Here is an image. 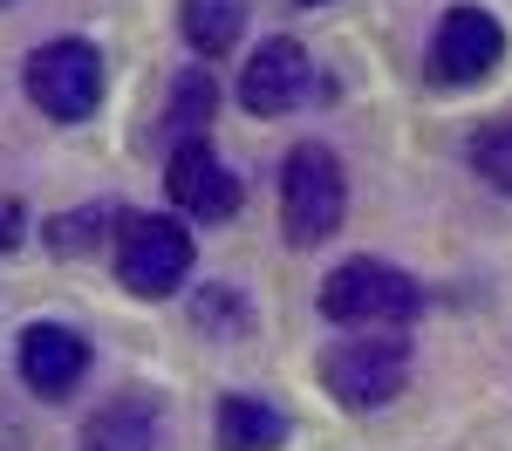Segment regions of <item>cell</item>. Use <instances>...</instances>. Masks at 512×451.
Returning <instances> with one entry per match:
<instances>
[{"mask_svg": "<svg viewBox=\"0 0 512 451\" xmlns=\"http://www.w3.org/2000/svg\"><path fill=\"white\" fill-rule=\"evenodd\" d=\"M0 7H7V0H0Z\"/></svg>", "mask_w": 512, "mask_h": 451, "instance_id": "obj_19", "label": "cell"}, {"mask_svg": "<svg viewBox=\"0 0 512 451\" xmlns=\"http://www.w3.org/2000/svg\"><path fill=\"white\" fill-rule=\"evenodd\" d=\"M472 171L485 178V185H499V192H512V117L492 123V130H478L472 137Z\"/></svg>", "mask_w": 512, "mask_h": 451, "instance_id": "obj_14", "label": "cell"}, {"mask_svg": "<svg viewBox=\"0 0 512 451\" xmlns=\"http://www.w3.org/2000/svg\"><path fill=\"white\" fill-rule=\"evenodd\" d=\"M103 240V212H62L55 226H48V246L55 253H82V246Z\"/></svg>", "mask_w": 512, "mask_h": 451, "instance_id": "obj_15", "label": "cell"}, {"mask_svg": "<svg viewBox=\"0 0 512 451\" xmlns=\"http://www.w3.org/2000/svg\"><path fill=\"white\" fill-rule=\"evenodd\" d=\"M287 445V417L260 397H226L219 404V451H280Z\"/></svg>", "mask_w": 512, "mask_h": 451, "instance_id": "obj_12", "label": "cell"}, {"mask_svg": "<svg viewBox=\"0 0 512 451\" xmlns=\"http://www.w3.org/2000/svg\"><path fill=\"white\" fill-rule=\"evenodd\" d=\"M499 62H506V28H499L492 7H472V0L444 7V21H437V35H431V76L451 82V89H472Z\"/></svg>", "mask_w": 512, "mask_h": 451, "instance_id": "obj_6", "label": "cell"}, {"mask_svg": "<svg viewBox=\"0 0 512 451\" xmlns=\"http://www.w3.org/2000/svg\"><path fill=\"white\" fill-rule=\"evenodd\" d=\"M76 451H158V404L151 397H117L103 404L89 424H82V445Z\"/></svg>", "mask_w": 512, "mask_h": 451, "instance_id": "obj_10", "label": "cell"}, {"mask_svg": "<svg viewBox=\"0 0 512 451\" xmlns=\"http://www.w3.org/2000/svg\"><path fill=\"white\" fill-rule=\"evenodd\" d=\"M198 328H226V335H239V328H246L239 294H226V287H205V294H198Z\"/></svg>", "mask_w": 512, "mask_h": 451, "instance_id": "obj_16", "label": "cell"}, {"mask_svg": "<svg viewBox=\"0 0 512 451\" xmlns=\"http://www.w3.org/2000/svg\"><path fill=\"white\" fill-rule=\"evenodd\" d=\"M308 89H315L308 48L294 35H274V41L253 48V62H246V76H239V103H246L253 117H287V110L308 103Z\"/></svg>", "mask_w": 512, "mask_h": 451, "instance_id": "obj_8", "label": "cell"}, {"mask_svg": "<svg viewBox=\"0 0 512 451\" xmlns=\"http://www.w3.org/2000/svg\"><path fill=\"white\" fill-rule=\"evenodd\" d=\"M321 383L342 410H383L410 383V342L403 335H349L321 356Z\"/></svg>", "mask_w": 512, "mask_h": 451, "instance_id": "obj_4", "label": "cell"}, {"mask_svg": "<svg viewBox=\"0 0 512 451\" xmlns=\"http://www.w3.org/2000/svg\"><path fill=\"white\" fill-rule=\"evenodd\" d=\"M212 103H219V89H212V69L198 62V69H185L178 76V89H171V130H178V144L185 137H205V117H212Z\"/></svg>", "mask_w": 512, "mask_h": 451, "instance_id": "obj_13", "label": "cell"}, {"mask_svg": "<svg viewBox=\"0 0 512 451\" xmlns=\"http://www.w3.org/2000/svg\"><path fill=\"white\" fill-rule=\"evenodd\" d=\"M417 308H424V287L410 281L403 267L390 260H342L328 281H321V315L342 328H403L417 322Z\"/></svg>", "mask_w": 512, "mask_h": 451, "instance_id": "obj_1", "label": "cell"}, {"mask_svg": "<svg viewBox=\"0 0 512 451\" xmlns=\"http://www.w3.org/2000/svg\"><path fill=\"white\" fill-rule=\"evenodd\" d=\"M21 226H28L21 199H0V253H14V246H21Z\"/></svg>", "mask_w": 512, "mask_h": 451, "instance_id": "obj_17", "label": "cell"}, {"mask_svg": "<svg viewBox=\"0 0 512 451\" xmlns=\"http://www.w3.org/2000/svg\"><path fill=\"white\" fill-rule=\"evenodd\" d=\"M103 55L89 48V41H48L28 55V96H35L41 117L55 123H82L96 117V103H103Z\"/></svg>", "mask_w": 512, "mask_h": 451, "instance_id": "obj_5", "label": "cell"}, {"mask_svg": "<svg viewBox=\"0 0 512 451\" xmlns=\"http://www.w3.org/2000/svg\"><path fill=\"white\" fill-rule=\"evenodd\" d=\"M246 14H253V0H185V7H178V28H185L198 62H219V55L239 48Z\"/></svg>", "mask_w": 512, "mask_h": 451, "instance_id": "obj_11", "label": "cell"}, {"mask_svg": "<svg viewBox=\"0 0 512 451\" xmlns=\"http://www.w3.org/2000/svg\"><path fill=\"white\" fill-rule=\"evenodd\" d=\"M301 7H321V0H301Z\"/></svg>", "mask_w": 512, "mask_h": 451, "instance_id": "obj_18", "label": "cell"}, {"mask_svg": "<svg viewBox=\"0 0 512 451\" xmlns=\"http://www.w3.org/2000/svg\"><path fill=\"white\" fill-rule=\"evenodd\" d=\"M349 212V178L328 144H294L280 171V226L294 246H321Z\"/></svg>", "mask_w": 512, "mask_h": 451, "instance_id": "obj_2", "label": "cell"}, {"mask_svg": "<svg viewBox=\"0 0 512 451\" xmlns=\"http://www.w3.org/2000/svg\"><path fill=\"white\" fill-rule=\"evenodd\" d=\"M164 185H171L178 212L198 219V226H226V219L239 212V178L219 164V151H212L205 137L171 144V171H164Z\"/></svg>", "mask_w": 512, "mask_h": 451, "instance_id": "obj_7", "label": "cell"}, {"mask_svg": "<svg viewBox=\"0 0 512 451\" xmlns=\"http://www.w3.org/2000/svg\"><path fill=\"white\" fill-rule=\"evenodd\" d=\"M117 281L137 301H171L192 281V233L164 212H130L117 226Z\"/></svg>", "mask_w": 512, "mask_h": 451, "instance_id": "obj_3", "label": "cell"}, {"mask_svg": "<svg viewBox=\"0 0 512 451\" xmlns=\"http://www.w3.org/2000/svg\"><path fill=\"white\" fill-rule=\"evenodd\" d=\"M89 376V342L69 322H35L21 335V383L35 397H69Z\"/></svg>", "mask_w": 512, "mask_h": 451, "instance_id": "obj_9", "label": "cell"}]
</instances>
